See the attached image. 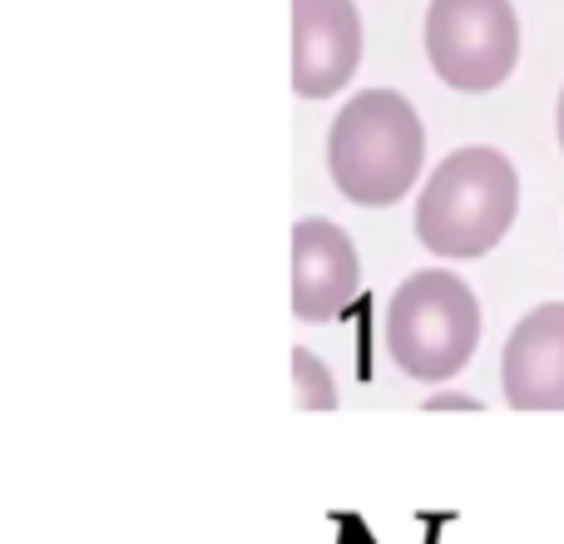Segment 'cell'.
<instances>
[{
  "instance_id": "obj_1",
  "label": "cell",
  "mask_w": 564,
  "mask_h": 544,
  "mask_svg": "<svg viewBox=\"0 0 564 544\" xmlns=\"http://www.w3.org/2000/svg\"><path fill=\"white\" fill-rule=\"evenodd\" d=\"M426 159V129L397 89H361L341 105L327 134V168L341 198L361 208H387L411 194Z\"/></svg>"
},
{
  "instance_id": "obj_2",
  "label": "cell",
  "mask_w": 564,
  "mask_h": 544,
  "mask_svg": "<svg viewBox=\"0 0 564 544\" xmlns=\"http://www.w3.org/2000/svg\"><path fill=\"white\" fill-rule=\"evenodd\" d=\"M520 178L500 149H456L436 164L416 204V238L436 258H480L510 233Z\"/></svg>"
},
{
  "instance_id": "obj_3",
  "label": "cell",
  "mask_w": 564,
  "mask_h": 544,
  "mask_svg": "<svg viewBox=\"0 0 564 544\" xmlns=\"http://www.w3.org/2000/svg\"><path fill=\"white\" fill-rule=\"evenodd\" d=\"M480 341V302L456 272H411L387 307V351L411 381H451Z\"/></svg>"
},
{
  "instance_id": "obj_4",
  "label": "cell",
  "mask_w": 564,
  "mask_h": 544,
  "mask_svg": "<svg viewBox=\"0 0 564 544\" xmlns=\"http://www.w3.org/2000/svg\"><path fill=\"white\" fill-rule=\"evenodd\" d=\"M426 55L451 89L486 95L520 59V20L510 0H431Z\"/></svg>"
},
{
  "instance_id": "obj_5",
  "label": "cell",
  "mask_w": 564,
  "mask_h": 544,
  "mask_svg": "<svg viewBox=\"0 0 564 544\" xmlns=\"http://www.w3.org/2000/svg\"><path fill=\"white\" fill-rule=\"evenodd\" d=\"M361 20L351 0H292V89L327 99L357 75Z\"/></svg>"
},
{
  "instance_id": "obj_6",
  "label": "cell",
  "mask_w": 564,
  "mask_h": 544,
  "mask_svg": "<svg viewBox=\"0 0 564 544\" xmlns=\"http://www.w3.org/2000/svg\"><path fill=\"white\" fill-rule=\"evenodd\" d=\"M361 287L357 243L332 218H302L292 228V312L297 322H332Z\"/></svg>"
},
{
  "instance_id": "obj_7",
  "label": "cell",
  "mask_w": 564,
  "mask_h": 544,
  "mask_svg": "<svg viewBox=\"0 0 564 544\" xmlns=\"http://www.w3.org/2000/svg\"><path fill=\"white\" fill-rule=\"evenodd\" d=\"M500 391L516 411H564V302H545L500 351Z\"/></svg>"
},
{
  "instance_id": "obj_8",
  "label": "cell",
  "mask_w": 564,
  "mask_h": 544,
  "mask_svg": "<svg viewBox=\"0 0 564 544\" xmlns=\"http://www.w3.org/2000/svg\"><path fill=\"white\" fill-rule=\"evenodd\" d=\"M292 391H297L302 411H332L337 406V381H332V371L322 367L307 347L292 351Z\"/></svg>"
},
{
  "instance_id": "obj_9",
  "label": "cell",
  "mask_w": 564,
  "mask_h": 544,
  "mask_svg": "<svg viewBox=\"0 0 564 544\" xmlns=\"http://www.w3.org/2000/svg\"><path fill=\"white\" fill-rule=\"evenodd\" d=\"M441 406H460V411H480V406H476V401H470V396H431V401H426V411H441Z\"/></svg>"
},
{
  "instance_id": "obj_10",
  "label": "cell",
  "mask_w": 564,
  "mask_h": 544,
  "mask_svg": "<svg viewBox=\"0 0 564 544\" xmlns=\"http://www.w3.org/2000/svg\"><path fill=\"white\" fill-rule=\"evenodd\" d=\"M560 149H564V95H560Z\"/></svg>"
}]
</instances>
